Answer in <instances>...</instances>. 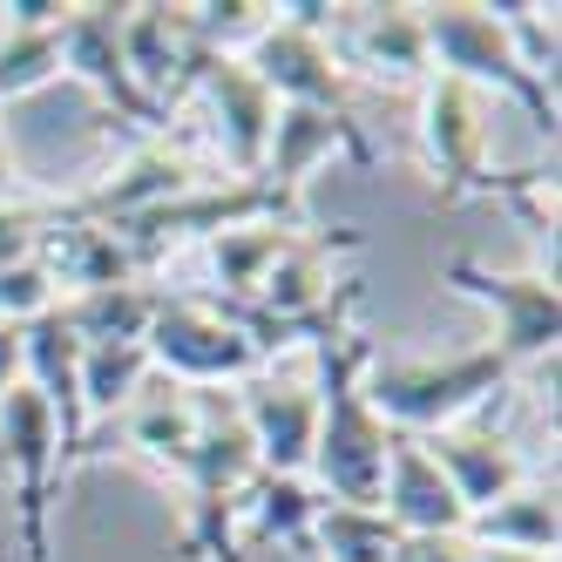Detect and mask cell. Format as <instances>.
Listing matches in <instances>:
<instances>
[{
    "label": "cell",
    "instance_id": "obj_1",
    "mask_svg": "<svg viewBox=\"0 0 562 562\" xmlns=\"http://www.w3.org/2000/svg\"><path fill=\"white\" fill-rule=\"evenodd\" d=\"M312 400H318V434H312V468L305 481L326 502H352V508H380V474H386V448L393 427L367 407V367H373V339L367 333H333L312 346Z\"/></svg>",
    "mask_w": 562,
    "mask_h": 562
},
{
    "label": "cell",
    "instance_id": "obj_2",
    "mask_svg": "<svg viewBox=\"0 0 562 562\" xmlns=\"http://www.w3.org/2000/svg\"><path fill=\"white\" fill-rule=\"evenodd\" d=\"M515 386V367L495 346H474V352H448V359H393L373 352L367 367V407L393 427V434H440V427H461L481 407Z\"/></svg>",
    "mask_w": 562,
    "mask_h": 562
},
{
    "label": "cell",
    "instance_id": "obj_3",
    "mask_svg": "<svg viewBox=\"0 0 562 562\" xmlns=\"http://www.w3.org/2000/svg\"><path fill=\"white\" fill-rule=\"evenodd\" d=\"M488 95H474L454 75L420 82V164L434 177V204L454 211L468 196H521L549 183V170H502L495 164V123Z\"/></svg>",
    "mask_w": 562,
    "mask_h": 562
},
{
    "label": "cell",
    "instance_id": "obj_4",
    "mask_svg": "<svg viewBox=\"0 0 562 562\" xmlns=\"http://www.w3.org/2000/svg\"><path fill=\"white\" fill-rule=\"evenodd\" d=\"M339 8H318V0H271L265 34L237 55L278 109H326V115H352V82L339 68Z\"/></svg>",
    "mask_w": 562,
    "mask_h": 562
},
{
    "label": "cell",
    "instance_id": "obj_5",
    "mask_svg": "<svg viewBox=\"0 0 562 562\" xmlns=\"http://www.w3.org/2000/svg\"><path fill=\"white\" fill-rule=\"evenodd\" d=\"M420 27H427V61H434V75H454V82H468L474 95H508V102H521V109H529V123L555 143V123H562L555 89L536 82V75L515 61L508 34H502V21L488 8H474V0L420 8Z\"/></svg>",
    "mask_w": 562,
    "mask_h": 562
},
{
    "label": "cell",
    "instance_id": "obj_6",
    "mask_svg": "<svg viewBox=\"0 0 562 562\" xmlns=\"http://www.w3.org/2000/svg\"><path fill=\"white\" fill-rule=\"evenodd\" d=\"M143 352H149V373H164L177 386H196V393H211V386L224 393V386H245L251 373H265V359L231 326V312L217 299H196V292H164L156 299Z\"/></svg>",
    "mask_w": 562,
    "mask_h": 562
},
{
    "label": "cell",
    "instance_id": "obj_7",
    "mask_svg": "<svg viewBox=\"0 0 562 562\" xmlns=\"http://www.w3.org/2000/svg\"><path fill=\"white\" fill-rule=\"evenodd\" d=\"M0 468L14 474L21 555L55 562V481H68V468H61V427L27 380H14L0 393Z\"/></svg>",
    "mask_w": 562,
    "mask_h": 562
},
{
    "label": "cell",
    "instance_id": "obj_8",
    "mask_svg": "<svg viewBox=\"0 0 562 562\" xmlns=\"http://www.w3.org/2000/svg\"><path fill=\"white\" fill-rule=\"evenodd\" d=\"M440 285L474 299L481 312L495 318V352L508 359V367H555V339H562V292H555V278L549 271H495V265H481V258H448V271H440Z\"/></svg>",
    "mask_w": 562,
    "mask_h": 562
},
{
    "label": "cell",
    "instance_id": "obj_9",
    "mask_svg": "<svg viewBox=\"0 0 562 562\" xmlns=\"http://www.w3.org/2000/svg\"><path fill=\"white\" fill-rule=\"evenodd\" d=\"M55 48H61V75H75L82 89H95V102L109 115L136 123L143 136L149 130H170V115L130 82V61H123V0H82V8L68 0V14L55 27Z\"/></svg>",
    "mask_w": 562,
    "mask_h": 562
},
{
    "label": "cell",
    "instance_id": "obj_10",
    "mask_svg": "<svg viewBox=\"0 0 562 562\" xmlns=\"http://www.w3.org/2000/svg\"><path fill=\"white\" fill-rule=\"evenodd\" d=\"M196 183H211L204 170H196V136L190 130H149V136H136V149L95 190L68 196L61 211L68 217H89V224H130V217L170 204V196H183Z\"/></svg>",
    "mask_w": 562,
    "mask_h": 562
},
{
    "label": "cell",
    "instance_id": "obj_11",
    "mask_svg": "<svg viewBox=\"0 0 562 562\" xmlns=\"http://www.w3.org/2000/svg\"><path fill=\"white\" fill-rule=\"evenodd\" d=\"M190 95H204V109H211L204 143L217 156V170L231 183H258L265 177V149H271V123H278V102L265 95V82L237 55H204Z\"/></svg>",
    "mask_w": 562,
    "mask_h": 562
},
{
    "label": "cell",
    "instance_id": "obj_12",
    "mask_svg": "<svg viewBox=\"0 0 562 562\" xmlns=\"http://www.w3.org/2000/svg\"><path fill=\"white\" fill-rule=\"evenodd\" d=\"M359 164V170H373L380 164V149L367 136V123L359 115H326V109H278V123H271V149H265V177L278 196H299L305 204V183L326 170V164Z\"/></svg>",
    "mask_w": 562,
    "mask_h": 562
},
{
    "label": "cell",
    "instance_id": "obj_13",
    "mask_svg": "<svg viewBox=\"0 0 562 562\" xmlns=\"http://www.w3.org/2000/svg\"><path fill=\"white\" fill-rule=\"evenodd\" d=\"M204 55L211 48H196L190 8H170V0H136V8H123V61H130V82L156 109H164V115L196 89Z\"/></svg>",
    "mask_w": 562,
    "mask_h": 562
},
{
    "label": "cell",
    "instance_id": "obj_14",
    "mask_svg": "<svg viewBox=\"0 0 562 562\" xmlns=\"http://www.w3.org/2000/svg\"><path fill=\"white\" fill-rule=\"evenodd\" d=\"M237 400V420L251 434V454L258 474H305L312 468V434H318V400L305 380H278L271 367L251 373L245 386L231 393Z\"/></svg>",
    "mask_w": 562,
    "mask_h": 562
},
{
    "label": "cell",
    "instance_id": "obj_15",
    "mask_svg": "<svg viewBox=\"0 0 562 562\" xmlns=\"http://www.w3.org/2000/svg\"><path fill=\"white\" fill-rule=\"evenodd\" d=\"M420 448H427V461H434L440 474H448V488H454V502H461L468 515L495 508L508 488H521V481H529V461H521L515 434H508V427H495V420L440 427V434H427V440H420Z\"/></svg>",
    "mask_w": 562,
    "mask_h": 562
},
{
    "label": "cell",
    "instance_id": "obj_16",
    "mask_svg": "<svg viewBox=\"0 0 562 562\" xmlns=\"http://www.w3.org/2000/svg\"><path fill=\"white\" fill-rule=\"evenodd\" d=\"M21 333V380L48 400V414L61 427V468H82L89 454V414H82V339L61 326V312L27 318Z\"/></svg>",
    "mask_w": 562,
    "mask_h": 562
},
{
    "label": "cell",
    "instance_id": "obj_17",
    "mask_svg": "<svg viewBox=\"0 0 562 562\" xmlns=\"http://www.w3.org/2000/svg\"><path fill=\"white\" fill-rule=\"evenodd\" d=\"M380 515L400 536H468V508L454 502L448 474L427 461L414 434H393L386 474H380Z\"/></svg>",
    "mask_w": 562,
    "mask_h": 562
},
{
    "label": "cell",
    "instance_id": "obj_18",
    "mask_svg": "<svg viewBox=\"0 0 562 562\" xmlns=\"http://www.w3.org/2000/svg\"><path fill=\"white\" fill-rule=\"evenodd\" d=\"M48 265V278H55V292L61 299H75V292H102V285H130V278H143L136 271V258H130V245L115 237V224H89V217H68L61 204H55V224H48V237H42V251H34Z\"/></svg>",
    "mask_w": 562,
    "mask_h": 562
},
{
    "label": "cell",
    "instance_id": "obj_19",
    "mask_svg": "<svg viewBox=\"0 0 562 562\" xmlns=\"http://www.w3.org/2000/svg\"><path fill=\"white\" fill-rule=\"evenodd\" d=\"M359 68L386 89H420L434 61H427V27H420V8H359L352 34H346V55L339 68Z\"/></svg>",
    "mask_w": 562,
    "mask_h": 562
},
{
    "label": "cell",
    "instance_id": "obj_20",
    "mask_svg": "<svg viewBox=\"0 0 562 562\" xmlns=\"http://www.w3.org/2000/svg\"><path fill=\"white\" fill-rule=\"evenodd\" d=\"M196 400H204L196 386H177V380H164V373H149V380L136 386V400L123 407V440H130V454L177 481V468L190 461V440H196Z\"/></svg>",
    "mask_w": 562,
    "mask_h": 562
},
{
    "label": "cell",
    "instance_id": "obj_21",
    "mask_svg": "<svg viewBox=\"0 0 562 562\" xmlns=\"http://www.w3.org/2000/svg\"><path fill=\"white\" fill-rule=\"evenodd\" d=\"M468 542L474 549H508V555H549L555 562V542H562V508H555V481H521L508 488L495 508L468 515Z\"/></svg>",
    "mask_w": 562,
    "mask_h": 562
},
{
    "label": "cell",
    "instance_id": "obj_22",
    "mask_svg": "<svg viewBox=\"0 0 562 562\" xmlns=\"http://www.w3.org/2000/svg\"><path fill=\"white\" fill-rule=\"evenodd\" d=\"M299 231H305V224H285V217H251V224L217 231L211 245H204V265H211V299H217V305H245V299H258L265 271L278 265V251H285Z\"/></svg>",
    "mask_w": 562,
    "mask_h": 562
},
{
    "label": "cell",
    "instance_id": "obj_23",
    "mask_svg": "<svg viewBox=\"0 0 562 562\" xmlns=\"http://www.w3.org/2000/svg\"><path fill=\"white\" fill-rule=\"evenodd\" d=\"M318 495L305 474H258L245 508H237V542L251 549H305L312 555V521H318Z\"/></svg>",
    "mask_w": 562,
    "mask_h": 562
},
{
    "label": "cell",
    "instance_id": "obj_24",
    "mask_svg": "<svg viewBox=\"0 0 562 562\" xmlns=\"http://www.w3.org/2000/svg\"><path fill=\"white\" fill-rule=\"evenodd\" d=\"M156 292L149 278H130V285H102V292H75L61 299V326L82 339V346H143L149 318H156Z\"/></svg>",
    "mask_w": 562,
    "mask_h": 562
},
{
    "label": "cell",
    "instance_id": "obj_25",
    "mask_svg": "<svg viewBox=\"0 0 562 562\" xmlns=\"http://www.w3.org/2000/svg\"><path fill=\"white\" fill-rule=\"evenodd\" d=\"M400 529L380 508H352V502H318L312 521V555L318 562H393Z\"/></svg>",
    "mask_w": 562,
    "mask_h": 562
},
{
    "label": "cell",
    "instance_id": "obj_26",
    "mask_svg": "<svg viewBox=\"0 0 562 562\" xmlns=\"http://www.w3.org/2000/svg\"><path fill=\"white\" fill-rule=\"evenodd\" d=\"M149 380V352L143 346H82V414L115 420Z\"/></svg>",
    "mask_w": 562,
    "mask_h": 562
},
{
    "label": "cell",
    "instance_id": "obj_27",
    "mask_svg": "<svg viewBox=\"0 0 562 562\" xmlns=\"http://www.w3.org/2000/svg\"><path fill=\"white\" fill-rule=\"evenodd\" d=\"M55 27H61V21H55ZM55 27H21V21H0V102H21V95L48 89L55 75H61Z\"/></svg>",
    "mask_w": 562,
    "mask_h": 562
},
{
    "label": "cell",
    "instance_id": "obj_28",
    "mask_svg": "<svg viewBox=\"0 0 562 562\" xmlns=\"http://www.w3.org/2000/svg\"><path fill=\"white\" fill-rule=\"evenodd\" d=\"M488 14L502 21L515 61L529 68L536 82H549V89H555V8H536V0H495Z\"/></svg>",
    "mask_w": 562,
    "mask_h": 562
},
{
    "label": "cell",
    "instance_id": "obj_29",
    "mask_svg": "<svg viewBox=\"0 0 562 562\" xmlns=\"http://www.w3.org/2000/svg\"><path fill=\"white\" fill-rule=\"evenodd\" d=\"M55 305H61V292H55L42 258H21V265L0 271V326H27V318H42Z\"/></svg>",
    "mask_w": 562,
    "mask_h": 562
},
{
    "label": "cell",
    "instance_id": "obj_30",
    "mask_svg": "<svg viewBox=\"0 0 562 562\" xmlns=\"http://www.w3.org/2000/svg\"><path fill=\"white\" fill-rule=\"evenodd\" d=\"M48 224H55V211H42V204H14V196H0V271L42 251Z\"/></svg>",
    "mask_w": 562,
    "mask_h": 562
},
{
    "label": "cell",
    "instance_id": "obj_31",
    "mask_svg": "<svg viewBox=\"0 0 562 562\" xmlns=\"http://www.w3.org/2000/svg\"><path fill=\"white\" fill-rule=\"evenodd\" d=\"M393 562H474L468 536H400Z\"/></svg>",
    "mask_w": 562,
    "mask_h": 562
},
{
    "label": "cell",
    "instance_id": "obj_32",
    "mask_svg": "<svg viewBox=\"0 0 562 562\" xmlns=\"http://www.w3.org/2000/svg\"><path fill=\"white\" fill-rule=\"evenodd\" d=\"M14 380H21V333L0 326V393H8Z\"/></svg>",
    "mask_w": 562,
    "mask_h": 562
},
{
    "label": "cell",
    "instance_id": "obj_33",
    "mask_svg": "<svg viewBox=\"0 0 562 562\" xmlns=\"http://www.w3.org/2000/svg\"><path fill=\"white\" fill-rule=\"evenodd\" d=\"M14 177H21V170H14V149H8V130H0V196L14 190Z\"/></svg>",
    "mask_w": 562,
    "mask_h": 562
},
{
    "label": "cell",
    "instance_id": "obj_34",
    "mask_svg": "<svg viewBox=\"0 0 562 562\" xmlns=\"http://www.w3.org/2000/svg\"><path fill=\"white\" fill-rule=\"evenodd\" d=\"M474 562H549V555H508V549H474Z\"/></svg>",
    "mask_w": 562,
    "mask_h": 562
}]
</instances>
